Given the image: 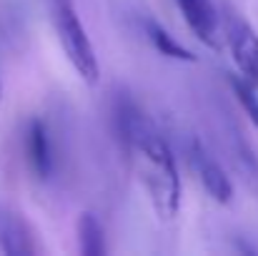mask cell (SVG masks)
Returning a JSON list of instances; mask_svg holds the SVG:
<instances>
[{
	"mask_svg": "<svg viewBox=\"0 0 258 256\" xmlns=\"http://www.w3.org/2000/svg\"><path fill=\"white\" fill-rule=\"evenodd\" d=\"M118 121L128 148L141 164V178L146 181L156 214L161 219H173L180 206V178L168 143L133 106H123Z\"/></svg>",
	"mask_w": 258,
	"mask_h": 256,
	"instance_id": "cell-1",
	"label": "cell"
},
{
	"mask_svg": "<svg viewBox=\"0 0 258 256\" xmlns=\"http://www.w3.org/2000/svg\"><path fill=\"white\" fill-rule=\"evenodd\" d=\"M50 13H53V25H55L58 40H60L73 71L86 83H98V76H100L98 58H95L93 43H90L86 28L78 18L73 0H50Z\"/></svg>",
	"mask_w": 258,
	"mask_h": 256,
	"instance_id": "cell-2",
	"label": "cell"
},
{
	"mask_svg": "<svg viewBox=\"0 0 258 256\" xmlns=\"http://www.w3.org/2000/svg\"><path fill=\"white\" fill-rule=\"evenodd\" d=\"M223 33L238 73L258 88V33L238 15H226Z\"/></svg>",
	"mask_w": 258,
	"mask_h": 256,
	"instance_id": "cell-3",
	"label": "cell"
},
{
	"mask_svg": "<svg viewBox=\"0 0 258 256\" xmlns=\"http://www.w3.org/2000/svg\"><path fill=\"white\" fill-rule=\"evenodd\" d=\"M190 164H193V171H196L198 181L203 183V188L208 191V196L213 201L228 203L233 198V183H231V178L226 176V171L221 169V164L198 141H193V146H190Z\"/></svg>",
	"mask_w": 258,
	"mask_h": 256,
	"instance_id": "cell-4",
	"label": "cell"
},
{
	"mask_svg": "<svg viewBox=\"0 0 258 256\" xmlns=\"http://www.w3.org/2000/svg\"><path fill=\"white\" fill-rule=\"evenodd\" d=\"M175 5L180 8L188 28L206 45H218V15L211 0H175Z\"/></svg>",
	"mask_w": 258,
	"mask_h": 256,
	"instance_id": "cell-5",
	"label": "cell"
},
{
	"mask_svg": "<svg viewBox=\"0 0 258 256\" xmlns=\"http://www.w3.org/2000/svg\"><path fill=\"white\" fill-rule=\"evenodd\" d=\"M28 156H30V164L40 178L50 176V166H53L50 141H48V131L40 121H33L28 128Z\"/></svg>",
	"mask_w": 258,
	"mask_h": 256,
	"instance_id": "cell-6",
	"label": "cell"
},
{
	"mask_svg": "<svg viewBox=\"0 0 258 256\" xmlns=\"http://www.w3.org/2000/svg\"><path fill=\"white\" fill-rule=\"evenodd\" d=\"M78 241H81V251L86 256H100L105 254V234L100 221L93 214H83L78 221Z\"/></svg>",
	"mask_w": 258,
	"mask_h": 256,
	"instance_id": "cell-7",
	"label": "cell"
},
{
	"mask_svg": "<svg viewBox=\"0 0 258 256\" xmlns=\"http://www.w3.org/2000/svg\"><path fill=\"white\" fill-rule=\"evenodd\" d=\"M148 33H151V40H153V45L163 53V56H168V58H175V61H196V56L188 50V48H183L180 43H175L173 40V35H168L163 28H158V25H148Z\"/></svg>",
	"mask_w": 258,
	"mask_h": 256,
	"instance_id": "cell-8",
	"label": "cell"
},
{
	"mask_svg": "<svg viewBox=\"0 0 258 256\" xmlns=\"http://www.w3.org/2000/svg\"><path fill=\"white\" fill-rule=\"evenodd\" d=\"M231 85H233V93H236V98H238V103L246 108V113L251 116V121L258 126V95H256V85L248 83L241 73L238 76H233L231 78Z\"/></svg>",
	"mask_w": 258,
	"mask_h": 256,
	"instance_id": "cell-9",
	"label": "cell"
},
{
	"mask_svg": "<svg viewBox=\"0 0 258 256\" xmlns=\"http://www.w3.org/2000/svg\"><path fill=\"white\" fill-rule=\"evenodd\" d=\"M0 95H3V83H0Z\"/></svg>",
	"mask_w": 258,
	"mask_h": 256,
	"instance_id": "cell-10",
	"label": "cell"
}]
</instances>
